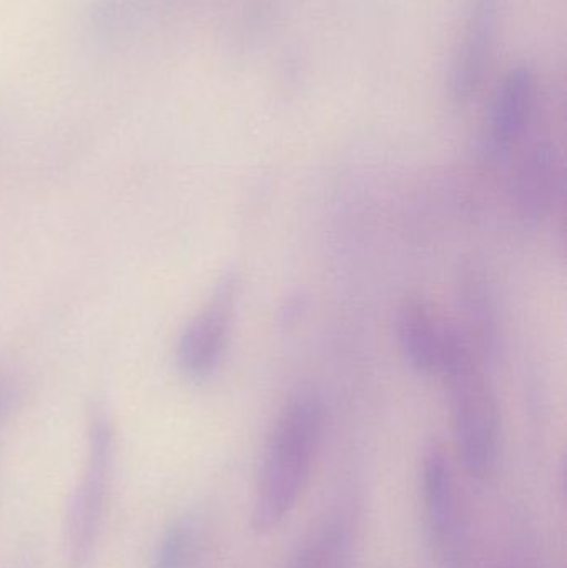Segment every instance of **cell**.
<instances>
[{
	"label": "cell",
	"instance_id": "obj_1",
	"mask_svg": "<svg viewBox=\"0 0 567 568\" xmlns=\"http://www.w3.org/2000/svg\"><path fill=\"white\" fill-rule=\"evenodd\" d=\"M323 404L313 393L293 397L276 417L266 440L252 500V529L259 536L279 529L295 510L322 440Z\"/></svg>",
	"mask_w": 567,
	"mask_h": 568
},
{
	"label": "cell",
	"instance_id": "obj_2",
	"mask_svg": "<svg viewBox=\"0 0 567 568\" xmlns=\"http://www.w3.org/2000/svg\"><path fill=\"white\" fill-rule=\"evenodd\" d=\"M443 377L452 394L453 433L459 460L473 479H492L502 457V414L482 359L465 344Z\"/></svg>",
	"mask_w": 567,
	"mask_h": 568
},
{
	"label": "cell",
	"instance_id": "obj_3",
	"mask_svg": "<svg viewBox=\"0 0 567 568\" xmlns=\"http://www.w3.org/2000/svg\"><path fill=\"white\" fill-rule=\"evenodd\" d=\"M115 436L102 409H95L89 424V457L79 486L67 510L65 550L69 568H90L99 546L112 480Z\"/></svg>",
	"mask_w": 567,
	"mask_h": 568
},
{
	"label": "cell",
	"instance_id": "obj_4",
	"mask_svg": "<svg viewBox=\"0 0 567 568\" xmlns=\"http://www.w3.org/2000/svg\"><path fill=\"white\" fill-rule=\"evenodd\" d=\"M423 517L433 557L442 568H465L469 526L455 470L439 446L426 449L419 473Z\"/></svg>",
	"mask_w": 567,
	"mask_h": 568
},
{
	"label": "cell",
	"instance_id": "obj_5",
	"mask_svg": "<svg viewBox=\"0 0 567 568\" xmlns=\"http://www.w3.org/2000/svg\"><path fill=\"white\" fill-rule=\"evenodd\" d=\"M505 0H468L453 45L448 93L456 106H466L485 85L495 59Z\"/></svg>",
	"mask_w": 567,
	"mask_h": 568
},
{
	"label": "cell",
	"instance_id": "obj_6",
	"mask_svg": "<svg viewBox=\"0 0 567 568\" xmlns=\"http://www.w3.org/2000/svg\"><path fill=\"white\" fill-rule=\"evenodd\" d=\"M239 296V276L226 273L205 306L183 329L176 344V364L190 381L209 379L219 369L229 346Z\"/></svg>",
	"mask_w": 567,
	"mask_h": 568
},
{
	"label": "cell",
	"instance_id": "obj_7",
	"mask_svg": "<svg viewBox=\"0 0 567 568\" xmlns=\"http://www.w3.org/2000/svg\"><path fill=\"white\" fill-rule=\"evenodd\" d=\"M396 334L406 361L419 373L442 374L465 336L423 297H408L396 316Z\"/></svg>",
	"mask_w": 567,
	"mask_h": 568
},
{
	"label": "cell",
	"instance_id": "obj_8",
	"mask_svg": "<svg viewBox=\"0 0 567 568\" xmlns=\"http://www.w3.org/2000/svg\"><path fill=\"white\" fill-rule=\"evenodd\" d=\"M539 77L531 63H518L503 77L486 122V145L505 156L525 139L538 106Z\"/></svg>",
	"mask_w": 567,
	"mask_h": 568
},
{
	"label": "cell",
	"instance_id": "obj_9",
	"mask_svg": "<svg viewBox=\"0 0 567 568\" xmlns=\"http://www.w3.org/2000/svg\"><path fill=\"white\" fill-rule=\"evenodd\" d=\"M561 189V166L551 142H536L523 153L515 175L512 196L516 215L525 225L535 226L551 213Z\"/></svg>",
	"mask_w": 567,
	"mask_h": 568
},
{
	"label": "cell",
	"instance_id": "obj_10",
	"mask_svg": "<svg viewBox=\"0 0 567 568\" xmlns=\"http://www.w3.org/2000/svg\"><path fill=\"white\" fill-rule=\"evenodd\" d=\"M486 284L482 273L475 268L465 270L459 280V301L466 320V331L462 333L482 363L496 353L498 343L495 306Z\"/></svg>",
	"mask_w": 567,
	"mask_h": 568
},
{
	"label": "cell",
	"instance_id": "obj_11",
	"mask_svg": "<svg viewBox=\"0 0 567 568\" xmlns=\"http://www.w3.org/2000/svg\"><path fill=\"white\" fill-rule=\"evenodd\" d=\"M353 526L346 517H330L320 524L296 550L290 568H350Z\"/></svg>",
	"mask_w": 567,
	"mask_h": 568
},
{
	"label": "cell",
	"instance_id": "obj_12",
	"mask_svg": "<svg viewBox=\"0 0 567 568\" xmlns=\"http://www.w3.org/2000/svg\"><path fill=\"white\" fill-rule=\"evenodd\" d=\"M202 542V523L193 516L182 517L163 534L153 568H195Z\"/></svg>",
	"mask_w": 567,
	"mask_h": 568
},
{
	"label": "cell",
	"instance_id": "obj_13",
	"mask_svg": "<svg viewBox=\"0 0 567 568\" xmlns=\"http://www.w3.org/2000/svg\"><path fill=\"white\" fill-rule=\"evenodd\" d=\"M10 403H12V387L6 379L0 377V419L6 416L9 410Z\"/></svg>",
	"mask_w": 567,
	"mask_h": 568
},
{
	"label": "cell",
	"instance_id": "obj_14",
	"mask_svg": "<svg viewBox=\"0 0 567 568\" xmlns=\"http://www.w3.org/2000/svg\"><path fill=\"white\" fill-rule=\"evenodd\" d=\"M172 2H185V0H172Z\"/></svg>",
	"mask_w": 567,
	"mask_h": 568
}]
</instances>
